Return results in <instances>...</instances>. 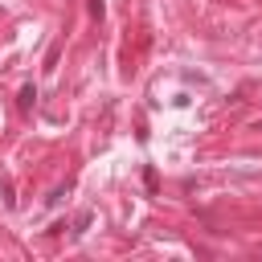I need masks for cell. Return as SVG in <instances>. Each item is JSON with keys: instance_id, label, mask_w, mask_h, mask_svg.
<instances>
[{"instance_id": "cell-1", "label": "cell", "mask_w": 262, "mask_h": 262, "mask_svg": "<svg viewBox=\"0 0 262 262\" xmlns=\"http://www.w3.org/2000/svg\"><path fill=\"white\" fill-rule=\"evenodd\" d=\"M16 102H20V111H29V106H33V102H37V90H33V86H25V90H20V98H16Z\"/></svg>"}, {"instance_id": "cell-2", "label": "cell", "mask_w": 262, "mask_h": 262, "mask_svg": "<svg viewBox=\"0 0 262 262\" xmlns=\"http://www.w3.org/2000/svg\"><path fill=\"white\" fill-rule=\"evenodd\" d=\"M90 12H94V16H102V0H90Z\"/></svg>"}]
</instances>
